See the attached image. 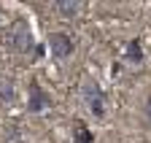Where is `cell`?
I'll return each instance as SVG.
<instances>
[{"label":"cell","instance_id":"6da1fadb","mask_svg":"<svg viewBox=\"0 0 151 143\" xmlns=\"http://www.w3.org/2000/svg\"><path fill=\"white\" fill-rule=\"evenodd\" d=\"M78 92H81V103L92 111V116H94V119H105V114H108V97H105V89H103L97 81H94L92 76H86V78H81Z\"/></svg>","mask_w":151,"mask_h":143},{"label":"cell","instance_id":"7a4b0ae2","mask_svg":"<svg viewBox=\"0 0 151 143\" xmlns=\"http://www.w3.org/2000/svg\"><path fill=\"white\" fill-rule=\"evenodd\" d=\"M51 108V95L38 84V78H30V86H27V111L30 114H43Z\"/></svg>","mask_w":151,"mask_h":143},{"label":"cell","instance_id":"3957f363","mask_svg":"<svg viewBox=\"0 0 151 143\" xmlns=\"http://www.w3.org/2000/svg\"><path fill=\"white\" fill-rule=\"evenodd\" d=\"M46 46H49V51H51L54 60H68L73 54V49H76L73 38H70L68 32H62V30H54L49 38H46Z\"/></svg>","mask_w":151,"mask_h":143},{"label":"cell","instance_id":"277c9868","mask_svg":"<svg viewBox=\"0 0 151 143\" xmlns=\"http://www.w3.org/2000/svg\"><path fill=\"white\" fill-rule=\"evenodd\" d=\"M6 43H8L11 49H16V51H27V49L35 46V43H32V35H30V30H27L24 22H16V24L11 27V32L6 35Z\"/></svg>","mask_w":151,"mask_h":143},{"label":"cell","instance_id":"5b68a950","mask_svg":"<svg viewBox=\"0 0 151 143\" xmlns=\"http://www.w3.org/2000/svg\"><path fill=\"white\" fill-rule=\"evenodd\" d=\"M73 143H94V132L81 119H73Z\"/></svg>","mask_w":151,"mask_h":143},{"label":"cell","instance_id":"8992f818","mask_svg":"<svg viewBox=\"0 0 151 143\" xmlns=\"http://www.w3.org/2000/svg\"><path fill=\"white\" fill-rule=\"evenodd\" d=\"M57 14H62V16H78L86 6L81 3V0H57Z\"/></svg>","mask_w":151,"mask_h":143},{"label":"cell","instance_id":"52a82bcc","mask_svg":"<svg viewBox=\"0 0 151 143\" xmlns=\"http://www.w3.org/2000/svg\"><path fill=\"white\" fill-rule=\"evenodd\" d=\"M124 60L132 62V65H140V62H143V46H140L138 38L127 41V46H124Z\"/></svg>","mask_w":151,"mask_h":143},{"label":"cell","instance_id":"ba28073f","mask_svg":"<svg viewBox=\"0 0 151 143\" xmlns=\"http://www.w3.org/2000/svg\"><path fill=\"white\" fill-rule=\"evenodd\" d=\"M14 95H16L14 81H11V78H6V76H0V105L11 103V100H14Z\"/></svg>","mask_w":151,"mask_h":143},{"label":"cell","instance_id":"9c48e42d","mask_svg":"<svg viewBox=\"0 0 151 143\" xmlns=\"http://www.w3.org/2000/svg\"><path fill=\"white\" fill-rule=\"evenodd\" d=\"M143 114H146V121L151 124V95H148V100H146V111H143Z\"/></svg>","mask_w":151,"mask_h":143},{"label":"cell","instance_id":"30bf717a","mask_svg":"<svg viewBox=\"0 0 151 143\" xmlns=\"http://www.w3.org/2000/svg\"><path fill=\"white\" fill-rule=\"evenodd\" d=\"M0 16H3V11H0Z\"/></svg>","mask_w":151,"mask_h":143}]
</instances>
